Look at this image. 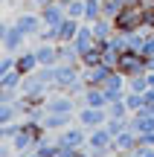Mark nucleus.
Masks as SVG:
<instances>
[{
    "mask_svg": "<svg viewBox=\"0 0 154 157\" xmlns=\"http://www.w3.org/2000/svg\"><path fill=\"white\" fill-rule=\"evenodd\" d=\"M99 17H102V0H87L85 3V17H81V21L93 23V21H99Z\"/></svg>",
    "mask_w": 154,
    "mask_h": 157,
    "instance_id": "obj_13",
    "label": "nucleus"
},
{
    "mask_svg": "<svg viewBox=\"0 0 154 157\" xmlns=\"http://www.w3.org/2000/svg\"><path fill=\"white\" fill-rule=\"evenodd\" d=\"M108 108H90V105H81V111H79V125H85L87 131H93V128H102L105 122H108Z\"/></svg>",
    "mask_w": 154,
    "mask_h": 157,
    "instance_id": "obj_1",
    "label": "nucleus"
},
{
    "mask_svg": "<svg viewBox=\"0 0 154 157\" xmlns=\"http://www.w3.org/2000/svg\"><path fill=\"white\" fill-rule=\"evenodd\" d=\"M38 67H41V61H38V56H35V50H21V52H15V70H17V73L29 76V73H35Z\"/></svg>",
    "mask_w": 154,
    "mask_h": 157,
    "instance_id": "obj_8",
    "label": "nucleus"
},
{
    "mask_svg": "<svg viewBox=\"0 0 154 157\" xmlns=\"http://www.w3.org/2000/svg\"><path fill=\"white\" fill-rule=\"evenodd\" d=\"M15 70V52H6V58H3V64H0V76H6V73H12Z\"/></svg>",
    "mask_w": 154,
    "mask_h": 157,
    "instance_id": "obj_16",
    "label": "nucleus"
},
{
    "mask_svg": "<svg viewBox=\"0 0 154 157\" xmlns=\"http://www.w3.org/2000/svg\"><path fill=\"white\" fill-rule=\"evenodd\" d=\"M81 23H85V21H79V17H70V15H67L61 23H58V44H61V41H76V35H79Z\"/></svg>",
    "mask_w": 154,
    "mask_h": 157,
    "instance_id": "obj_10",
    "label": "nucleus"
},
{
    "mask_svg": "<svg viewBox=\"0 0 154 157\" xmlns=\"http://www.w3.org/2000/svg\"><path fill=\"white\" fill-rule=\"evenodd\" d=\"M93 64H102V44H96L93 50L81 56V67H93Z\"/></svg>",
    "mask_w": 154,
    "mask_h": 157,
    "instance_id": "obj_15",
    "label": "nucleus"
},
{
    "mask_svg": "<svg viewBox=\"0 0 154 157\" xmlns=\"http://www.w3.org/2000/svg\"><path fill=\"white\" fill-rule=\"evenodd\" d=\"M125 87H128V76H122L119 70H114V73L108 76V82L102 84L108 102H111V99H122V96H125Z\"/></svg>",
    "mask_w": 154,
    "mask_h": 157,
    "instance_id": "obj_5",
    "label": "nucleus"
},
{
    "mask_svg": "<svg viewBox=\"0 0 154 157\" xmlns=\"http://www.w3.org/2000/svg\"><path fill=\"white\" fill-rule=\"evenodd\" d=\"M35 56H38L41 67H55V64H58V44H47V41H41V44L35 47Z\"/></svg>",
    "mask_w": 154,
    "mask_h": 157,
    "instance_id": "obj_9",
    "label": "nucleus"
},
{
    "mask_svg": "<svg viewBox=\"0 0 154 157\" xmlns=\"http://www.w3.org/2000/svg\"><path fill=\"white\" fill-rule=\"evenodd\" d=\"M70 119H73V113H52V111H47L41 122H44L47 131H64L70 125Z\"/></svg>",
    "mask_w": 154,
    "mask_h": 157,
    "instance_id": "obj_11",
    "label": "nucleus"
},
{
    "mask_svg": "<svg viewBox=\"0 0 154 157\" xmlns=\"http://www.w3.org/2000/svg\"><path fill=\"white\" fill-rule=\"evenodd\" d=\"M0 38H3V47H6V52H21V47L26 44V38H29V35L23 32L21 26H15V23H12V26L6 29V32L0 35Z\"/></svg>",
    "mask_w": 154,
    "mask_h": 157,
    "instance_id": "obj_6",
    "label": "nucleus"
},
{
    "mask_svg": "<svg viewBox=\"0 0 154 157\" xmlns=\"http://www.w3.org/2000/svg\"><path fill=\"white\" fill-rule=\"evenodd\" d=\"M114 73V67L111 64H93V67H81V78H85L87 87H102L105 82H108V76Z\"/></svg>",
    "mask_w": 154,
    "mask_h": 157,
    "instance_id": "obj_2",
    "label": "nucleus"
},
{
    "mask_svg": "<svg viewBox=\"0 0 154 157\" xmlns=\"http://www.w3.org/2000/svg\"><path fill=\"white\" fill-rule=\"evenodd\" d=\"M15 26H21L26 35H38L41 29H44L41 12H26V9H21V12L15 15Z\"/></svg>",
    "mask_w": 154,
    "mask_h": 157,
    "instance_id": "obj_4",
    "label": "nucleus"
},
{
    "mask_svg": "<svg viewBox=\"0 0 154 157\" xmlns=\"http://www.w3.org/2000/svg\"><path fill=\"white\" fill-rule=\"evenodd\" d=\"M81 105H90V108H108V96H105L102 87H87L81 93Z\"/></svg>",
    "mask_w": 154,
    "mask_h": 157,
    "instance_id": "obj_12",
    "label": "nucleus"
},
{
    "mask_svg": "<svg viewBox=\"0 0 154 157\" xmlns=\"http://www.w3.org/2000/svg\"><path fill=\"white\" fill-rule=\"evenodd\" d=\"M47 111H52V113H73L76 111V102H73V96H70V93L55 90V96L47 99Z\"/></svg>",
    "mask_w": 154,
    "mask_h": 157,
    "instance_id": "obj_7",
    "label": "nucleus"
},
{
    "mask_svg": "<svg viewBox=\"0 0 154 157\" xmlns=\"http://www.w3.org/2000/svg\"><path fill=\"white\" fill-rule=\"evenodd\" d=\"M151 84H148V73H137L128 78V90H134V93H145Z\"/></svg>",
    "mask_w": 154,
    "mask_h": 157,
    "instance_id": "obj_14",
    "label": "nucleus"
},
{
    "mask_svg": "<svg viewBox=\"0 0 154 157\" xmlns=\"http://www.w3.org/2000/svg\"><path fill=\"white\" fill-rule=\"evenodd\" d=\"M58 143H61V146H70V148L87 146V128L85 125H67V128L58 134Z\"/></svg>",
    "mask_w": 154,
    "mask_h": 157,
    "instance_id": "obj_3",
    "label": "nucleus"
}]
</instances>
